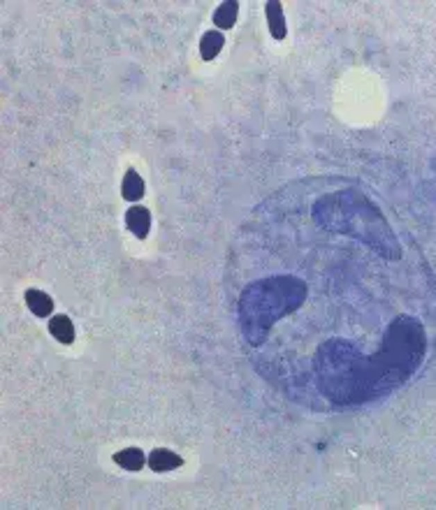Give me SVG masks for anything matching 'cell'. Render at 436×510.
Wrapping results in <instances>:
<instances>
[{"label":"cell","instance_id":"cell-2","mask_svg":"<svg viewBox=\"0 0 436 510\" xmlns=\"http://www.w3.org/2000/svg\"><path fill=\"white\" fill-rule=\"evenodd\" d=\"M146 464L151 466V471H156V473H167V471L179 468L183 464V459L176 452L167 450V448H156V450L149 454Z\"/></svg>","mask_w":436,"mask_h":510},{"label":"cell","instance_id":"cell-5","mask_svg":"<svg viewBox=\"0 0 436 510\" xmlns=\"http://www.w3.org/2000/svg\"><path fill=\"white\" fill-rule=\"evenodd\" d=\"M26 304H28V309H31L37 318L51 316V311H53V299H51L49 295H47V292L35 290V288L26 290Z\"/></svg>","mask_w":436,"mask_h":510},{"label":"cell","instance_id":"cell-6","mask_svg":"<svg viewBox=\"0 0 436 510\" xmlns=\"http://www.w3.org/2000/svg\"><path fill=\"white\" fill-rule=\"evenodd\" d=\"M237 15H240V3L237 0H226L221 3L214 12V24L221 31H230L237 22Z\"/></svg>","mask_w":436,"mask_h":510},{"label":"cell","instance_id":"cell-9","mask_svg":"<svg viewBox=\"0 0 436 510\" xmlns=\"http://www.w3.org/2000/svg\"><path fill=\"white\" fill-rule=\"evenodd\" d=\"M114 461H117L121 468H126V471H140V468L149 461V457L140 450V448H126V450L114 454Z\"/></svg>","mask_w":436,"mask_h":510},{"label":"cell","instance_id":"cell-3","mask_svg":"<svg viewBox=\"0 0 436 510\" xmlns=\"http://www.w3.org/2000/svg\"><path fill=\"white\" fill-rule=\"evenodd\" d=\"M49 334L56 339L58 343L70 346L74 341V325H72V321L65 314L51 316L49 318Z\"/></svg>","mask_w":436,"mask_h":510},{"label":"cell","instance_id":"cell-8","mask_svg":"<svg viewBox=\"0 0 436 510\" xmlns=\"http://www.w3.org/2000/svg\"><path fill=\"white\" fill-rule=\"evenodd\" d=\"M223 44H226V37L223 33L218 31H207L200 40V56L202 60H214L218 53H221Z\"/></svg>","mask_w":436,"mask_h":510},{"label":"cell","instance_id":"cell-7","mask_svg":"<svg viewBox=\"0 0 436 510\" xmlns=\"http://www.w3.org/2000/svg\"><path fill=\"white\" fill-rule=\"evenodd\" d=\"M121 195L128 202H137L144 197V179L140 176V172L135 169H128L124 176V186H121Z\"/></svg>","mask_w":436,"mask_h":510},{"label":"cell","instance_id":"cell-4","mask_svg":"<svg viewBox=\"0 0 436 510\" xmlns=\"http://www.w3.org/2000/svg\"><path fill=\"white\" fill-rule=\"evenodd\" d=\"M265 12H267V24H269V33L274 40H283L285 37V17H283V5L278 0H269L265 5Z\"/></svg>","mask_w":436,"mask_h":510},{"label":"cell","instance_id":"cell-1","mask_svg":"<svg viewBox=\"0 0 436 510\" xmlns=\"http://www.w3.org/2000/svg\"><path fill=\"white\" fill-rule=\"evenodd\" d=\"M126 228L131 230L135 237L144 239V237L151 232V212L142 204H135L126 212Z\"/></svg>","mask_w":436,"mask_h":510}]
</instances>
